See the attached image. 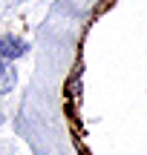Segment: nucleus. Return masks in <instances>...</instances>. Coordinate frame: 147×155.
Here are the masks:
<instances>
[{"mask_svg":"<svg viewBox=\"0 0 147 155\" xmlns=\"http://www.w3.org/2000/svg\"><path fill=\"white\" fill-rule=\"evenodd\" d=\"M12 86H15V69L9 63H0V95L9 92Z\"/></svg>","mask_w":147,"mask_h":155,"instance_id":"nucleus-2","label":"nucleus"},{"mask_svg":"<svg viewBox=\"0 0 147 155\" xmlns=\"http://www.w3.org/2000/svg\"><path fill=\"white\" fill-rule=\"evenodd\" d=\"M23 52H26V43H23L20 38H12V35L0 38V55H3L6 61H12V58H20Z\"/></svg>","mask_w":147,"mask_h":155,"instance_id":"nucleus-1","label":"nucleus"}]
</instances>
